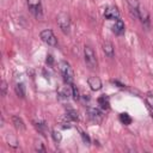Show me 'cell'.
<instances>
[{
  "instance_id": "obj_15",
  "label": "cell",
  "mask_w": 153,
  "mask_h": 153,
  "mask_svg": "<svg viewBox=\"0 0 153 153\" xmlns=\"http://www.w3.org/2000/svg\"><path fill=\"white\" fill-rule=\"evenodd\" d=\"M14 90H16V93H17L18 97H20V98H24L25 97V86H24L23 82L17 84L16 87H14Z\"/></svg>"
},
{
  "instance_id": "obj_8",
  "label": "cell",
  "mask_w": 153,
  "mask_h": 153,
  "mask_svg": "<svg viewBox=\"0 0 153 153\" xmlns=\"http://www.w3.org/2000/svg\"><path fill=\"white\" fill-rule=\"evenodd\" d=\"M87 84L91 87V90H93V91H98L102 88V81L98 76H90L87 79Z\"/></svg>"
},
{
  "instance_id": "obj_6",
  "label": "cell",
  "mask_w": 153,
  "mask_h": 153,
  "mask_svg": "<svg viewBox=\"0 0 153 153\" xmlns=\"http://www.w3.org/2000/svg\"><path fill=\"white\" fill-rule=\"evenodd\" d=\"M87 114H88V117L91 118V121H93L96 123H100L102 122L103 115H102L99 109H97V108H88L87 109Z\"/></svg>"
},
{
  "instance_id": "obj_2",
  "label": "cell",
  "mask_w": 153,
  "mask_h": 153,
  "mask_svg": "<svg viewBox=\"0 0 153 153\" xmlns=\"http://www.w3.org/2000/svg\"><path fill=\"white\" fill-rule=\"evenodd\" d=\"M84 57H85V62L90 68H96L97 67V59H96V54L93 51V49L88 45H85L84 48Z\"/></svg>"
},
{
  "instance_id": "obj_10",
  "label": "cell",
  "mask_w": 153,
  "mask_h": 153,
  "mask_svg": "<svg viewBox=\"0 0 153 153\" xmlns=\"http://www.w3.org/2000/svg\"><path fill=\"white\" fill-rule=\"evenodd\" d=\"M112 31L116 35H123L124 33V23L121 19H117L115 24L112 25Z\"/></svg>"
},
{
  "instance_id": "obj_20",
  "label": "cell",
  "mask_w": 153,
  "mask_h": 153,
  "mask_svg": "<svg viewBox=\"0 0 153 153\" xmlns=\"http://www.w3.org/2000/svg\"><path fill=\"white\" fill-rule=\"evenodd\" d=\"M79 131H80V136H81V139H82V141L86 143V145H88L90 143V136L85 133V131H82L80 128H79Z\"/></svg>"
},
{
  "instance_id": "obj_22",
  "label": "cell",
  "mask_w": 153,
  "mask_h": 153,
  "mask_svg": "<svg viewBox=\"0 0 153 153\" xmlns=\"http://www.w3.org/2000/svg\"><path fill=\"white\" fill-rule=\"evenodd\" d=\"M0 88H1V94H2V96H6V92H7V82H6L5 80L1 81Z\"/></svg>"
},
{
  "instance_id": "obj_3",
  "label": "cell",
  "mask_w": 153,
  "mask_h": 153,
  "mask_svg": "<svg viewBox=\"0 0 153 153\" xmlns=\"http://www.w3.org/2000/svg\"><path fill=\"white\" fill-rule=\"evenodd\" d=\"M39 37H41V39H42L44 43H47V44L50 45V47H56V45H57L56 37H55L54 32H53L51 30H49V29H45V30L41 31Z\"/></svg>"
},
{
  "instance_id": "obj_9",
  "label": "cell",
  "mask_w": 153,
  "mask_h": 153,
  "mask_svg": "<svg viewBox=\"0 0 153 153\" xmlns=\"http://www.w3.org/2000/svg\"><path fill=\"white\" fill-rule=\"evenodd\" d=\"M139 18L142 22V24H145L147 26L149 25V16H148V12L142 6H139Z\"/></svg>"
},
{
  "instance_id": "obj_21",
  "label": "cell",
  "mask_w": 153,
  "mask_h": 153,
  "mask_svg": "<svg viewBox=\"0 0 153 153\" xmlns=\"http://www.w3.org/2000/svg\"><path fill=\"white\" fill-rule=\"evenodd\" d=\"M146 103H147V105L153 110V94L148 93V94L146 96Z\"/></svg>"
},
{
  "instance_id": "obj_14",
  "label": "cell",
  "mask_w": 153,
  "mask_h": 153,
  "mask_svg": "<svg viewBox=\"0 0 153 153\" xmlns=\"http://www.w3.org/2000/svg\"><path fill=\"white\" fill-rule=\"evenodd\" d=\"M12 122L14 124V127L19 130H24L25 129V124L23 122V120L19 117V116H12Z\"/></svg>"
},
{
  "instance_id": "obj_7",
  "label": "cell",
  "mask_w": 153,
  "mask_h": 153,
  "mask_svg": "<svg viewBox=\"0 0 153 153\" xmlns=\"http://www.w3.org/2000/svg\"><path fill=\"white\" fill-rule=\"evenodd\" d=\"M104 17L106 19H116L117 20L120 18V12L115 6H109L104 11Z\"/></svg>"
},
{
  "instance_id": "obj_12",
  "label": "cell",
  "mask_w": 153,
  "mask_h": 153,
  "mask_svg": "<svg viewBox=\"0 0 153 153\" xmlns=\"http://www.w3.org/2000/svg\"><path fill=\"white\" fill-rule=\"evenodd\" d=\"M98 104L100 105V108H102L103 110H108V109L110 108V102H109V97H108V96H105V94L100 96V97L98 98Z\"/></svg>"
},
{
  "instance_id": "obj_4",
  "label": "cell",
  "mask_w": 153,
  "mask_h": 153,
  "mask_svg": "<svg viewBox=\"0 0 153 153\" xmlns=\"http://www.w3.org/2000/svg\"><path fill=\"white\" fill-rule=\"evenodd\" d=\"M57 25L61 29V31L63 33H69V29H71V19L66 13H60L57 16Z\"/></svg>"
},
{
  "instance_id": "obj_5",
  "label": "cell",
  "mask_w": 153,
  "mask_h": 153,
  "mask_svg": "<svg viewBox=\"0 0 153 153\" xmlns=\"http://www.w3.org/2000/svg\"><path fill=\"white\" fill-rule=\"evenodd\" d=\"M27 6H29V10L30 12L37 17V18H41L42 17V2L41 0H27Z\"/></svg>"
},
{
  "instance_id": "obj_17",
  "label": "cell",
  "mask_w": 153,
  "mask_h": 153,
  "mask_svg": "<svg viewBox=\"0 0 153 153\" xmlns=\"http://www.w3.org/2000/svg\"><path fill=\"white\" fill-rule=\"evenodd\" d=\"M51 136H53L54 141L57 142V143L61 142V140H62V135H61V133L57 131V130H53V131H51Z\"/></svg>"
},
{
  "instance_id": "obj_18",
  "label": "cell",
  "mask_w": 153,
  "mask_h": 153,
  "mask_svg": "<svg viewBox=\"0 0 153 153\" xmlns=\"http://www.w3.org/2000/svg\"><path fill=\"white\" fill-rule=\"evenodd\" d=\"M71 85H72V96H73V99H74V100H78V99L80 98V96H79V90L76 88L75 85H73V84H71Z\"/></svg>"
},
{
  "instance_id": "obj_16",
  "label": "cell",
  "mask_w": 153,
  "mask_h": 153,
  "mask_svg": "<svg viewBox=\"0 0 153 153\" xmlns=\"http://www.w3.org/2000/svg\"><path fill=\"white\" fill-rule=\"evenodd\" d=\"M120 121H121L123 124H126V126H128V124L131 123V118H130V116H129L128 114H126V112H123V114L120 115Z\"/></svg>"
},
{
  "instance_id": "obj_23",
  "label": "cell",
  "mask_w": 153,
  "mask_h": 153,
  "mask_svg": "<svg viewBox=\"0 0 153 153\" xmlns=\"http://www.w3.org/2000/svg\"><path fill=\"white\" fill-rule=\"evenodd\" d=\"M53 61H54V60H53V56H51V55H48V56H47V63H50V65H51Z\"/></svg>"
},
{
  "instance_id": "obj_1",
  "label": "cell",
  "mask_w": 153,
  "mask_h": 153,
  "mask_svg": "<svg viewBox=\"0 0 153 153\" xmlns=\"http://www.w3.org/2000/svg\"><path fill=\"white\" fill-rule=\"evenodd\" d=\"M59 69L63 76V80L67 84H73V80H74V73H73V69L71 67V65L67 62V61H60L59 62Z\"/></svg>"
},
{
  "instance_id": "obj_19",
  "label": "cell",
  "mask_w": 153,
  "mask_h": 153,
  "mask_svg": "<svg viewBox=\"0 0 153 153\" xmlns=\"http://www.w3.org/2000/svg\"><path fill=\"white\" fill-rule=\"evenodd\" d=\"M67 117H69V118H72V120H74V121H78V120H79L78 112L74 111V110H72V109L67 111Z\"/></svg>"
},
{
  "instance_id": "obj_13",
  "label": "cell",
  "mask_w": 153,
  "mask_h": 153,
  "mask_svg": "<svg viewBox=\"0 0 153 153\" xmlns=\"http://www.w3.org/2000/svg\"><path fill=\"white\" fill-rule=\"evenodd\" d=\"M103 51L105 53V55H108L109 57H114V45L110 42H104L103 43Z\"/></svg>"
},
{
  "instance_id": "obj_11",
  "label": "cell",
  "mask_w": 153,
  "mask_h": 153,
  "mask_svg": "<svg viewBox=\"0 0 153 153\" xmlns=\"http://www.w3.org/2000/svg\"><path fill=\"white\" fill-rule=\"evenodd\" d=\"M33 126L36 127V129L41 133V134H43V135H47V131H48V127H47V124H45V122L44 121H33Z\"/></svg>"
}]
</instances>
